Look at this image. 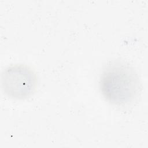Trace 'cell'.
Wrapping results in <instances>:
<instances>
[{"instance_id":"2","label":"cell","mask_w":148,"mask_h":148,"mask_svg":"<svg viewBox=\"0 0 148 148\" xmlns=\"http://www.w3.org/2000/svg\"><path fill=\"white\" fill-rule=\"evenodd\" d=\"M38 78L35 72L25 64H14L8 66L2 73L3 91L9 98L25 99L36 91Z\"/></svg>"},{"instance_id":"1","label":"cell","mask_w":148,"mask_h":148,"mask_svg":"<svg viewBox=\"0 0 148 148\" xmlns=\"http://www.w3.org/2000/svg\"><path fill=\"white\" fill-rule=\"evenodd\" d=\"M140 83L135 70L122 62H114L102 71L99 89L111 104L121 106L132 102L140 91Z\"/></svg>"}]
</instances>
